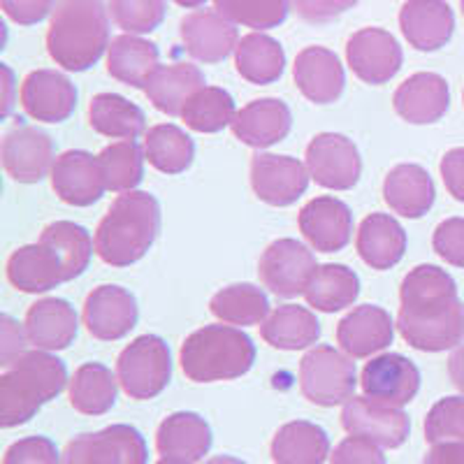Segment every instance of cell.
I'll return each instance as SVG.
<instances>
[{
    "instance_id": "cell-28",
    "label": "cell",
    "mask_w": 464,
    "mask_h": 464,
    "mask_svg": "<svg viewBox=\"0 0 464 464\" xmlns=\"http://www.w3.org/2000/svg\"><path fill=\"white\" fill-rule=\"evenodd\" d=\"M7 281L22 293H31V295H40V293H49V290L58 288L65 284L63 267L61 260L56 258L52 248L37 239L35 244H26L19 246L14 254L7 258L5 267Z\"/></svg>"
},
{
    "instance_id": "cell-11",
    "label": "cell",
    "mask_w": 464,
    "mask_h": 464,
    "mask_svg": "<svg viewBox=\"0 0 464 464\" xmlns=\"http://www.w3.org/2000/svg\"><path fill=\"white\" fill-rule=\"evenodd\" d=\"M346 63L360 82L372 86L388 84L401 70L404 52L392 33L385 28H360L348 37Z\"/></svg>"
},
{
    "instance_id": "cell-56",
    "label": "cell",
    "mask_w": 464,
    "mask_h": 464,
    "mask_svg": "<svg viewBox=\"0 0 464 464\" xmlns=\"http://www.w3.org/2000/svg\"><path fill=\"white\" fill-rule=\"evenodd\" d=\"M0 72H3V89H5V95H3V116H10L12 105H14V72L10 70V65H0Z\"/></svg>"
},
{
    "instance_id": "cell-49",
    "label": "cell",
    "mask_w": 464,
    "mask_h": 464,
    "mask_svg": "<svg viewBox=\"0 0 464 464\" xmlns=\"http://www.w3.org/2000/svg\"><path fill=\"white\" fill-rule=\"evenodd\" d=\"M330 464H388L381 446L362 437H346L330 453Z\"/></svg>"
},
{
    "instance_id": "cell-61",
    "label": "cell",
    "mask_w": 464,
    "mask_h": 464,
    "mask_svg": "<svg viewBox=\"0 0 464 464\" xmlns=\"http://www.w3.org/2000/svg\"><path fill=\"white\" fill-rule=\"evenodd\" d=\"M462 98H464V95H462Z\"/></svg>"
},
{
    "instance_id": "cell-36",
    "label": "cell",
    "mask_w": 464,
    "mask_h": 464,
    "mask_svg": "<svg viewBox=\"0 0 464 464\" xmlns=\"http://www.w3.org/2000/svg\"><path fill=\"white\" fill-rule=\"evenodd\" d=\"M89 123L110 140H138L147 135V116L135 102L119 93H98L91 98Z\"/></svg>"
},
{
    "instance_id": "cell-15",
    "label": "cell",
    "mask_w": 464,
    "mask_h": 464,
    "mask_svg": "<svg viewBox=\"0 0 464 464\" xmlns=\"http://www.w3.org/2000/svg\"><path fill=\"white\" fill-rule=\"evenodd\" d=\"M342 425L348 434L370 439L381 449H400L411 432V420L401 409L379 404L364 395H353L343 404Z\"/></svg>"
},
{
    "instance_id": "cell-10",
    "label": "cell",
    "mask_w": 464,
    "mask_h": 464,
    "mask_svg": "<svg viewBox=\"0 0 464 464\" xmlns=\"http://www.w3.org/2000/svg\"><path fill=\"white\" fill-rule=\"evenodd\" d=\"M306 169L327 190H351L362 177V159L353 140L339 132H321L306 147Z\"/></svg>"
},
{
    "instance_id": "cell-1",
    "label": "cell",
    "mask_w": 464,
    "mask_h": 464,
    "mask_svg": "<svg viewBox=\"0 0 464 464\" xmlns=\"http://www.w3.org/2000/svg\"><path fill=\"white\" fill-rule=\"evenodd\" d=\"M397 330L401 339L422 353H441L464 343V302L446 269L418 265L400 288Z\"/></svg>"
},
{
    "instance_id": "cell-16",
    "label": "cell",
    "mask_w": 464,
    "mask_h": 464,
    "mask_svg": "<svg viewBox=\"0 0 464 464\" xmlns=\"http://www.w3.org/2000/svg\"><path fill=\"white\" fill-rule=\"evenodd\" d=\"M138 318L140 309L135 295L114 284H102L91 290L82 314L91 337L101 342H119L128 337L132 327L138 325Z\"/></svg>"
},
{
    "instance_id": "cell-31",
    "label": "cell",
    "mask_w": 464,
    "mask_h": 464,
    "mask_svg": "<svg viewBox=\"0 0 464 464\" xmlns=\"http://www.w3.org/2000/svg\"><path fill=\"white\" fill-rule=\"evenodd\" d=\"M209 422L193 411H177L165 418L156 432V449L160 458H181L200 462L211 449Z\"/></svg>"
},
{
    "instance_id": "cell-6",
    "label": "cell",
    "mask_w": 464,
    "mask_h": 464,
    "mask_svg": "<svg viewBox=\"0 0 464 464\" xmlns=\"http://www.w3.org/2000/svg\"><path fill=\"white\" fill-rule=\"evenodd\" d=\"M116 376L130 400H153L172 381V353L163 337L142 334L132 339L116 360Z\"/></svg>"
},
{
    "instance_id": "cell-40",
    "label": "cell",
    "mask_w": 464,
    "mask_h": 464,
    "mask_svg": "<svg viewBox=\"0 0 464 464\" xmlns=\"http://www.w3.org/2000/svg\"><path fill=\"white\" fill-rule=\"evenodd\" d=\"M40 242L47 244L61 260L65 284L84 275L95 251V239L91 237V232L72 221L49 223L40 235Z\"/></svg>"
},
{
    "instance_id": "cell-9",
    "label": "cell",
    "mask_w": 464,
    "mask_h": 464,
    "mask_svg": "<svg viewBox=\"0 0 464 464\" xmlns=\"http://www.w3.org/2000/svg\"><path fill=\"white\" fill-rule=\"evenodd\" d=\"M316 256L306 244L297 239H276L260 256L258 275L265 288L276 297L304 295L306 285L316 272Z\"/></svg>"
},
{
    "instance_id": "cell-2",
    "label": "cell",
    "mask_w": 464,
    "mask_h": 464,
    "mask_svg": "<svg viewBox=\"0 0 464 464\" xmlns=\"http://www.w3.org/2000/svg\"><path fill=\"white\" fill-rule=\"evenodd\" d=\"M110 10L102 0H58L47 31V52L68 72H86L110 49Z\"/></svg>"
},
{
    "instance_id": "cell-27",
    "label": "cell",
    "mask_w": 464,
    "mask_h": 464,
    "mask_svg": "<svg viewBox=\"0 0 464 464\" xmlns=\"http://www.w3.org/2000/svg\"><path fill=\"white\" fill-rule=\"evenodd\" d=\"M437 188L422 165L401 163L385 174L383 200L391 211L404 218H422L432 209Z\"/></svg>"
},
{
    "instance_id": "cell-13",
    "label": "cell",
    "mask_w": 464,
    "mask_h": 464,
    "mask_svg": "<svg viewBox=\"0 0 464 464\" xmlns=\"http://www.w3.org/2000/svg\"><path fill=\"white\" fill-rule=\"evenodd\" d=\"M360 385L364 397L401 409L411 404L420 391V370L401 353H379L362 367Z\"/></svg>"
},
{
    "instance_id": "cell-12",
    "label": "cell",
    "mask_w": 464,
    "mask_h": 464,
    "mask_svg": "<svg viewBox=\"0 0 464 464\" xmlns=\"http://www.w3.org/2000/svg\"><path fill=\"white\" fill-rule=\"evenodd\" d=\"M312 174L306 163L293 156L258 151L251 159V188L269 207L295 205L309 188Z\"/></svg>"
},
{
    "instance_id": "cell-29",
    "label": "cell",
    "mask_w": 464,
    "mask_h": 464,
    "mask_svg": "<svg viewBox=\"0 0 464 464\" xmlns=\"http://www.w3.org/2000/svg\"><path fill=\"white\" fill-rule=\"evenodd\" d=\"M406 230L391 214H370L358 227L355 248L364 265L372 269H391L404 258L406 254Z\"/></svg>"
},
{
    "instance_id": "cell-32",
    "label": "cell",
    "mask_w": 464,
    "mask_h": 464,
    "mask_svg": "<svg viewBox=\"0 0 464 464\" xmlns=\"http://www.w3.org/2000/svg\"><path fill=\"white\" fill-rule=\"evenodd\" d=\"M260 337L276 351H304L321 339V323L306 306L281 304L265 318Z\"/></svg>"
},
{
    "instance_id": "cell-33",
    "label": "cell",
    "mask_w": 464,
    "mask_h": 464,
    "mask_svg": "<svg viewBox=\"0 0 464 464\" xmlns=\"http://www.w3.org/2000/svg\"><path fill=\"white\" fill-rule=\"evenodd\" d=\"M207 86L205 72L193 63L160 65L149 80L147 93L149 102L168 116H181L186 102L196 91Z\"/></svg>"
},
{
    "instance_id": "cell-37",
    "label": "cell",
    "mask_w": 464,
    "mask_h": 464,
    "mask_svg": "<svg viewBox=\"0 0 464 464\" xmlns=\"http://www.w3.org/2000/svg\"><path fill=\"white\" fill-rule=\"evenodd\" d=\"M70 404L84 416H105L119 397V376L101 362H84L70 379Z\"/></svg>"
},
{
    "instance_id": "cell-22",
    "label": "cell",
    "mask_w": 464,
    "mask_h": 464,
    "mask_svg": "<svg viewBox=\"0 0 464 464\" xmlns=\"http://www.w3.org/2000/svg\"><path fill=\"white\" fill-rule=\"evenodd\" d=\"M293 80L306 101L314 105H333L342 98L346 72L337 53L327 47H304L293 65Z\"/></svg>"
},
{
    "instance_id": "cell-52",
    "label": "cell",
    "mask_w": 464,
    "mask_h": 464,
    "mask_svg": "<svg viewBox=\"0 0 464 464\" xmlns=\"http://www.w3.org/2000/svg\"><path fill=\"white\" fill-rule=\"evenodd\" d=\"M28 346H31V342H28L26 325L3 314L0 316V367L14 362L19 355L26 353Z\"/></svg>"
},
{
    "instance_id": "cell-43",
    "label": "cell",
    "mask_w": 464,
    "mask_h": 464,
    "mask_svg": "<svg viewBox=\"0 0 464 464\" xmlns=\"http://www.w3.org/2000/svg\"><path fill=\"white\" fill-rule=\"evenodd\" d=\"M102 172L107 179V190L111 193H128L138 190L144 179V147H140L138 140H119L98 153Z\"/></svg>"
},
{
    "instance_id": "cell-46",
    "label": "cell",
    "mask_w": 464,
    "mask_h": 464,
    "mask_svg": "<svg viewBox=\"0 0 464 464\" xmlns=\"http://www.w3.org/2000/svg\"><path fill=\"white\" fill-rule=\"evenodd\" d=\"M425 439L430 443H464V395L443 397L430 409L425 418Z\"/></svg>"
},
{
    "instance_id": "cell-23",
    "label": "cell",
    "mask_w": 464,
    "mask_h": 464,
    "mask_svg": "<svg viewBox=\"0 0 464 464\" xmlns=\"http://www.w3.org/2000/svg\"><path fill=\"white\" fill-rule=\"evenodd\" d=\"M397 116L413 126L441 121L450 107V86L437 72H416L397 86L392 95Z\"/></svg>"
},
{
    "instance_id": "cell-42",
    "label": "cell",
    "mask_w": 464,
    "mask_h": 464,
    "mask_svg": "<svg viewBox=\"0 0 464 464\" xmlns=\"http://www.w3.org/2000/svg\"><path fill=\"white\" fill-rule=\"evenodd\" d=\"M237 111L239 110L235 107L232 95L226 89L202 86L188 98L184 111H181V119L190 130L214 135V132H221L223 128L232 126Z\"/></svg>"
},
{
    "instance_id": "cell-38",
    "label": "cell",
    "mask_w": 464,
    "mask_h": 464,
    "mask_svg": "<svg viewBox=\"0 0 464 464\" xmlns=\"http://www.w3.org/2000/svg\"><path fill=\"white\" fill-rule=\"evenodd\" d=\"M360 295V279L353 269L339 263L318 265L304 290L306 304L323 314H334L353 306Z\"/></svg>"
},
{
    "instance_id": "cell-14",
    "label": "cell",
    "mask_w": 464,
    "mask_h": 464,
    "mask_svg": "<svg viewBox=\"0 0 464 464\" xmlns=\"http://www.w3.org/2000/svg\"><path fill=\"white\" fill-rule=\"evenodd\" d=\"M52 188L70 207H91L105 196L107 179L98 156L84 149H70L53 160Z\"/></svg>"
},
{
    "instance_id": "cell-3",
    "label": "cell",
    "mask_w": 464,
    "mask_h": 464,
    "mask_svg": "<svg viewBox=\"0 0 464 464\" xmlns=\"http://www.w3.org/2000/svg\"><path fill=\"white\" fill-rule=\"evenodd\" d=\"M160 202L147 190H128L111 202L95 230V254L111 267H130L159 239Z\"/></svg>"
},
{
    "instance_id": "cell-5",
    "label": "cell",
    "mask_w": 464,
    "mask_h": 464,
    "mask_svg": "<svg viewBox=\"0 0 464 464\" xmlns=\"http://www.w3.org/2000/svg\"><path fill=\"white\" fill-rule=\"evenodd\" d=\"M256 362L254 339L235 325H205L184 339L179 364L193 383L235 381Z\"/></svg>"
},
{
    "instance_id": "cell-60",
    "label": "cell",
    "mask_w": 464,
    "mask_h": 464,
    "mask_svg": "<svg viewBox=\"0 0 464 464\" xmlns=\"http://www.w3.org/2000/svg\"><path fill=\"white\" fill-rule=\"evenodd\" d=\"M459 5H462V14H464V0H459Z\"/></svg>"
},
{
    "instance_id": "cell-34",
    "label": "cell",
    "mask_w": 464,
    "mask_h": 464,
    "mask_svg": "<svg viewBox=\"0 0 464 464\" xmlns=\"http://www.w3.org/2000/svg\"><path fill=\"white\" fill-rule=\"evenodd\" d=\"M235 68L248 84H275L285 70V52L279 40L267 33H248L235 49Z\"/></svg>"
},
{
    "instance_id": "cell-4",
    "label": "cell",
    "mask_w": 464,
    "mask_h": 464,
    "mask_svg": "<svg viewBox=\"0 0 464 464\" xmlns=\"http://www.w3.org/2000/svg\"><path fill=\"white\" fill-rule=\"evenodd\" d=\"M65 385L70 379L63 360L40 348L26 351L0 374V425L10 430L28 422Z\"/></svg>"
},
{
    "instance_id": "cell-55",
    "label": "cell",
    "mask_w": 464,
    "mask_h": 464,
    "mask_svg": "<svg viewBox=\"0 0 464 464\" xmlns=\"http://www.w3.org/2000/svg\"><path fill=\"white\" fill-rule=\"evenodd\" d=\"M449 376L453 385L464 395V343L453 348V353L449 358Z\"/></svg>"
},
{
    "instance_id": "cell-58",
    "label": "cell",
    "mask_w": 464,
    "mask_h": 464,
    "mask_svg": "<svg viewBox=\"0 0 464 464\" xmlns=\"http://www.w3.org/2000/svg\"><path fill=\"white\" fill-rule=\"evenodd\" d=\"M179 7H186V10H200V7H205L207 0H174Z\"/></svg>"
},
{
    "instance_id": "cell-25",
    "label": "cell",
    "mask_w": 464,
    "mask_h": 464,
    "mask_svg": "<svg viewBox=\"0 0 464 464\" xmlns=\"http://www.w3.org/2000/svg\"><path fill=\"white\" fill-rule=\"evenodd\" d=\"M230 128L239 142L263 151L288 138L293 128V114H290V107L279 98H260L244 105Z\"/></svg>"
},
{
    "instance_id": "cell-21",
    "label": "cell",
    "mask_w": 464,
    "mask_h": 464,
    "mask_svg": "<svg viewBox=\"0 0 464 464\" xmlns=\"http://www.w3.org/2000/svg\"><path fill=\"white\" fill-rule=\"evenodd\" d=\"M395 327V321L383 306L360 304L339 321L337 343L348 358L370 360L391 346Z\"/></svg>"
},
{
    "instance_id": "cell-24",
    "label": "cell",
    "mask_w": 464,
    "mask_h": 464,
    "mask_svg": "<svg viewBox=\"0 0 464 464\" xmlns=\"http://www.w3.org/2000/svg\"><path fill=\"white\" fill-rule=\"evenodd\" d=\"M400 28L418 52H439L455 33V14L446 0H406L400 10Z\"/></svg>"
},
{
    "instance_id": "cell-30",
    "label": "cell",
    "mask_w": 464,
    "mask_h": 464,
    "mask_svg": "<svg viewBox=\"0 0 464 464\" xmlns=\"http://www.w3.org/2000/svg\"><path fill=\"white\" fill-rule=\"evenodd\" d=\"M160 68L159 44L142 35L114 37L107 49V72L111 80L132 89H147L151 74Z\"/></svg>"
},
{
    "instance_id": "cell-26",
    "label": "cell",
    "mask_w": 464,
    "mask_h": 464,
    "mask_svg": "<svg viewBox=\"0 0 464 464\" xmlns=\"http://www.w3.org/2000/svg\"><path fill=\"white\" fill-rule=\"evenodd\" d=\"M24 325L31 346L49 353L68 348L80 333V318L74 306L61 297H43L28 306Z\"/></svg>"
},
{
    "instance_id": "cell-35",
    "label": "cell",
    "mask_w": 464,
    "mask_h": 464,
    "mask_svg": "<svg viewBox=\"0 0 464 464\" xmlns=\"http://www.w3.org/2000/svg\"><path fill=\"white\" fill-rule=\"evenodd\" d=\"M327 458L330 437L316 422H285L272 439V459L276 464H325Z\"/></svg>"
},
{
    "instance_id": "cell-41",
    "label": "cell",
    "mask_w": 464,
    "mask_h": 464,
    "mask_svg": "<svg viewBox=\"0 0 464 464\" xmlns=\"http://www.w3.org/2000/svg\"><path fill=\"white\" fill-rule=\"evenodd\" d=\"M211 314L226 325H263L269 316V300L265 290L254 284H232L218 290L209 302Z\"/></svg>"
},
{
    "instance_id": "cell-19",
    "label": "cell",
    "mask_w": 464,
    "mask_h": 464,
    "mask_svg": "<svg viewBox=\"0 0 464 464\" xmlns=\"http://www.w3.org/2000/svg\"><path fill=\"white\" fill-rule=\"evenodd\" d=\"M186 53L198 63L214 65L235 53L239 44L237 26L217 10H193L179 24Z\"/></svg>"
},
{
    "instance_id": "cell-59",
    "label": "cell",
    "mask_w": 464,
    "mask_h": 464,
    "mask_svg": "<svg viewBox=\"0 0 464 464\" xmlns=\"http://www.w3.org/2000/svg\"><path fill=\"white\" fill-rule=\"evenodd\" d=\"M156 464H193L188 459H181V458H160Z\"/></svg>"
},
{
    "instance_id": "cell-48",
    "label": "cell",
    "mask_w": 464,
    "mask_h": 464,
    "mask_svg": "<svg viewBox=\"0 0 464 464\" xmlns=\"http://www.w3.org/2000/svg\"><path fill=\"white\" fill-rule=\"evenodd\" d=\"M432 248L443 263L464 269V218L453 217L439 223L432 235Z\"/></svg>"
},
{
    "instance_id": "cell-44",
    "label": "cell",
    "mask_w": 464,
    "mask_h": 464,
    "mask_svg": "<svg viewBox=\"0 0 464 464\" xmlns=\"http://www.w3.org/2000/svg\"><path fill=\"white\" fill-rule=\"evenodd\" d=\"M290 0H214V10L235 26L254 28V33L272 31L288 19Z\"/></svg>"
},
{
    "instance_id": "cell-17",
    "label": "cell",
    "mask_w": 464,
    "mask_h": 464,
    "mask_svg": "<svg viewBox=\"0 0 464 464\" xmlns=\"http://www.w3.org/2000/svg\"><path fill=\"white\" fill-rule=\"evenodd\" d=\"M302 237L318 254H337L353 237V214L343 200L321 196L306 202L297 217Z\"/></svg>"
},
{
    "instance_id": "cell-7",
    "label": "cell",
    "mask_w": 464,
    "mask_h": 464,
    "mask_svg": "<svg viewBox=\"0 0 464 464\" xmlns=\"http://www.w3.org/2000/svg\"><path fill=\"white\" fill-rule=\"evenodd\" d=\"M358 385L353 358L334 346H314L300 362V391L316 406L346 404Z\"/></svg>"
},
{
    "instance_id": "cell-18",
    "label": "cell",
    "mask_w": 464,
    "mask_h": 464,
    "mask_svg": "<svg viewBox=\"0 0 464 464\" xmlns=\"http://www.w3.org/2000/svg\"><path fill=\"white\" fill-rule=\"evenodd\" d=\"M24 111L43 123H63L77 110V86L58 70H33L19 91Z\"/></svg>"
},
{
    "instance_id": "cell-47",
    "label": "cell",
    "mask_w": 464,
    "mask_h": 464,
    "mask_svg": "<svg viewBox=\"0 0 464 464\" xmlns=\"http://www.w3.org/2000/svg\"><path fill=\"white\" fill-rule=\"evenodd\" d=\"M3 464H63L56 443L47 437L19 439L5 450Z\"/></svg>"
},
{
    "instance_id": "cell-20",
    "label": "cell",
    "mask_w": 464,
    "mask_h": 464,
    "mask_svg": "<svg viewBox=\"0 0 464 464\" xmlns=\"http://www.w3.org/2000/svg\"><path fill=\"white\" fill-rule=\"evenodd\" d=\"M0 159L7 177L19 184H37L52 174L56 156L47 132L35 126H19L3 138Z\"/></svg>"
},
{
    "instance_id": "cell-51",
    "label": "cell",
    "mask_w": 464,
    "mask_h": 464,
    "mask_svg": "<svg viewBox=\"0 0 464 464\" xmlns=\"http://www.w3.org/2000/svg\"><path fill=\"white\" fill-rule=\"evenodd\" d=\"M290 3H293L297 16H302L304 22L327 24L358 5L360 0H290Z\"/></svg>"
},
{
    "instance_id": "cell-53",
    "label": "cell",
    "mask_w": 464,
    "mask_h": 464,
    "mask_svg": "<svg viewBox=\"0 0 464 464\" xmlns=\"http://www.w3.org/2000/svg\"><path fill=\"white\" fill-rule=\"evenodd\" d=\"M439 172L450 196L458 202H464V147H455L443 153Z\"/></svg>"
},
{
    "instance_id": "cell-8",
    "label": "cell",
    "mask_w": 464,
    "mask_h": 464,
    "mask_svg": "<svg viewBox=\"0 0 464 464\" xmlns=\"http://www.w3.org/2000/svg\"><path fill=\"white\" fill-rule=\"evenodd\" d=\"M149 449L132 425H110L74 437L63 450V464H147Z\"/></svg>"
},
{
    "instance_id": "cell-50",
    "label": "cell",
    "mask_w": 464,
    "mask_h": 464,
    "mask_svg": "<svg viewBox=\"0 0 464 464\" xmlns=\"http://www.w3.org/2000/svg\"><path fill=\"white\" fill-rule=\"evenodd\" d=\"M0 5L16 26H35L53 14L58 0H0Z\"/></svg>"
},
{
    "instance_id": "cell-57",
    "label": "cell",
    "mask_w": 464,
    "mask_h": 464,
    "mask_svg": "<svg viewBox=\"0 0 464 464\" xmlns=\"http://www.w3.org/2000/svg\"><path fill=\"white\" fill-rule=\"evenodd\" d=\"M205 464H246V462H242L239 458H232V455H217V458L207 459Z\"/></svg>"
},
{
    "instance_id": "cell-39",
    "label": "cell",
    "mask_w": 464,
    "mask_h": 464,
    "mask_svg": "<svg viewBox=\"0 0 464 464\" xmlns=\"http://www.w3.org/2000/svg\"><path fill=\"white\" fill-rule=\"evenodd\" d=\"M144 156L153 169L163 174H181L196 160V142L184 128L159 123L144 135Z\"/></svg>"
},
{
    "instance_id": "cell-45",
    "label": "cell",
    "mask_w": 464,
    "mask_h": 464,
    "mask_svg": "<svg viewBox=\"0 0 464 464\" xmlns=\"http://www.w3.org/2000/svg\"><path fill=\"white\" fill-rule=\"evenodd\" d=\"M111 22L128 35H147L165 22L168 0H110Z\"/></svg>"
},
{
    "instance_id": "cell-54",
    "label": "cell",
    "mask_w": 464,
    "mask_h": 464,
    "mask_svg": "<svg viewBox=\"0 0 464 464\" xmlns=\"http://www.w3.org/2000/svg\"><path fill=\"white\" fill-rule=\"evenodd\" d=\"M422 464H464V443L439 441L425 453Z\"/></svg>"
}]
</instances>
